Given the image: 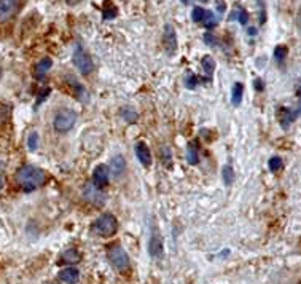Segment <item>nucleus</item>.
Segmentation results:
<instances>
[{
	"label": "nucleus",
	"instance_id": "f257e3e1",
	"mask_svg": "<svg viewBox=\"0 0 301 284\" xmlns=\"http://www.w3.org/2000/svg\"><path fill=\"white\" fill-rule=\"evenodd\" d=\"M16 179H18L19 185L23 187L26 192H32L45 184L46 174L40 168H37V166L26 164L18 171Z\"/></svg>",
	"mask_w": 301,
	"mask_h": 284
},
{
	"label": "nucleus",
	"instance_id": "f03ea898",
	"mask_svg": "<svg viewBox=\"0 0 301 284\" xmlns=\"http://www.w3.org/2000/svg\"><path fill=\"white\" fill-rule=\"evenodd\" d=\"M118 230V220L113 214L106 212L102 216L97 217L93 225H91V232L97 237H102V238H109L112 235H115Z\"/></svg>",
	"mask_w": 301,
	"mask_h": 284
},
{
	"label": "nucleus",
	"instance_id": "7ed1b4c3",
	"mask_svg": "<svg viewBox=\"0 0 301 284\" xmlns=\"http://www.w3.org/2000/svg\"><path fill=\"white\" fill-rule=\"evenodd\" d=\"M76 123V114L71 109H61L59 112H56L53 126L58 133H67L71 131Z\"/></svg>",
	"mask_w": 301,
	"mask_h": 284
},
{
	"label": "nucleus",
	"instance_id": "20e7f679",
	"mask_svg": "<svg viewBox=\"0 0 301 284\" xmlns=\"http://www.w3.org/2000/svg\"><path fill=\"white\" fill-rule=\"evenodd\" d=\"M72 61L75 67L78 69V71L83 74V75H89L91 72L94 71V62L91 59V56H88V53L83 50V46L80 43H76L75 48H74V54H72Z\"/></svg>",
	"mask_w": 301,
	"mask_h": 284
},
{
	"label": "nucleus",
	"instance_id": "39448f33",
	"mask_svg": "<svg viewBox=\"0 0 301 284\" xmlns=\"http://www.w3.org/2000/svg\"><path fill=\"white\" fill-rule=\"evenodd\" d=\"M109 259L112 262V265H113L118 272H126V270H129V257L126 251L121 247L120 243H115L109 246Z\"/></svg>",
	"mask_w": 301,
	"mask_h": 284
},
{
	"label": "nucleus",
	"instance_id": "423d86ee",
	"mask_svg": "<svg viewBox=\"0 0 301 284\" xmlns=\"http://www.w3.org/2000/svg\"><path fill=\"white\" fill-rule=\"evenodd\" d=\"M163 45L166 53L172 56L177 50V34L176 29H174L172 24H166L164 26V32H163Z\"/></svg>",
	"mask_w": 301,
	"mask_h": 284
},
{
	"label": "nucleus",
	"instance_id": "0eeeda50",
	"mask_svg": "<svg viewBox=\"0 0 301 284\" xmlns=\"http://www.w3.org/2000/svg\"><path fill=\"white\" fill-rule=\"evenodd\" d=\"M110 177V169L107 164H97L93 171V185L97 189H102L109 184Z\"/></svg>",
	"mask_w": 301,
	"mask_h": 284
},
{
	"label": "nucleus",
	"instance_id": "6e6552de",
	"mask_svg": "<svg viewBox=\"0 0 301 284\" xmlns=\"http://www.w3.org/2000/svg\"><path fill=\"white\" fill-rule=\"evenodd\" d=\"M19 0H0V23H6L18 11Z\"/></svg>",
	"mask_w": 301,
	"mask_h": 284
},
{
	"label": "nucleus",
	"instance_id": "1a4fd4ad",
	"mask_svg": "<svg viewBox=\"0 0 301 284\" xmlns=\"http://www.w3.org/2000/svg\"><path fill=\"white\" fill-rule=\"evenodd\" d=\"M149 254L153 259H158L161 254H163V240H161L159 233L156 230V227L153 228L151 237L149 240Z\"/></svg>",
	"mask_w": 301,
	"mask_h": 284
},
{
	"label": "nucleus",
	"instance_id": "9d476101",
	"mask_svg": "<svg viewBox=\"0 0 301 284\" xmlns=\"http://www.w3.org/2000/svg\"><path fill=\"white\" fill-rule=\"evenodd\" d=\"M136 155L139 158V162H141L145 168H149L151 164V154H150V149L147 144H144V142L136 144Z\"/></svg>",
	"mask_w": 301,
	"mask_h": 284
},
{
	"label": "nucleus",
	"instance_id": "9b49d317",
	"mask_svg": "<svg viewBox=\"0 0 301 284\" xmlns=\"http://www.w3.org/2000/svg\"><path fill=\"white\" fill-rule=\"evenodd\" d=\"M85 198L88 200V202H93L94 204H104V202H106V195L97 189V187L94 185H88L85 189Z\"/></svg>",
	"mask_w": 301,
	"mask_h": 284
},
{
	"label": "nucleus",
	"instance_id": "f8f14e48",
	"mask_svg": "<svg viewBox=\"0 0 301 284\" xmlns=\"http://www.w3.org/2000/svg\"><path fill=\"white\" fill-rule=\"evenodd\" d=\"M59 280L66 284H76L80 280V272L74 267H69V268H64L59 272Z\"/></svg>",
	"mask_w": 301,
	"mask_h": 284
},
{
	"label": "nucleus",
	"instance_id": "ddd939ff",
	"mask_svg": "<svg viewBox=\"0 0 301 284\" xmlns=\"http://www.w3.org/2000/svg\"><path fill=\"white\" fill-rule=\"evenodd\" d=\"M126 168V162H124V158L121 155H116L112 158V162H110V171H112V174H113L115 177H120L123 174V171Z\"/></svg>",
	"mask_w": 301,
	"mask_h": 284
},
{
	"label": "nucleus",
	"instance_id": "4468645a",
	"mask_svg": "<svg viewBox=\"0 0 301 284\" xmlns=\"http://www.w3.org/2000/svg\"><path fill=\"white\" fill-rule=\"evenodd\" d=\"M242 94H244V85L242 83H234L233 85V93H231V104L237 107L242 102Z\"/></svg>",
	"mask_w": 301,
	"mask_h": 284
},
{
	"label": "nucleus",
	"instance_id": "2eb2a0df",
	"mask_svg": "<svg viewBox=\"0 0 301 284\" xmlns=\"http://www.w3.org/2000/svg\"><path fill=\"white\" fill-rule=\"evenodd\" d=\"M187 162L190 164H198L199 162V154H198V147H196L194 142H190L187 145Z\"/></svg>",
	"mask_w": 301,
	"mask_h": 284
},
{
	"label": "nucleus",
	"instance_id": "dca6fc26",
	"mask_svg": "<svg viewBox=\"0 0 301 284\" xmlns=\"http://www.w3.org/2000/svg\"><path fill=\"white\" fill-rule=\"evenodd\" d=\"M53 66V59L51 58H43L38 61V64L36 66V74L38 75V77H43V75L50 71Z\"/></svg>",
	"mask_w": 301,
	"mask_h": 284
},
{
	"label": "nucleus",
	"instance_id": "f3484780",
	"mask_svg": "<svg viewBox=\"0 0 301 284\" xmlns=\"http://www.w3.org/2000/svg\"><path fill=\"white\" fill-rule=\"evenodd\" d=\"M80 260H81L80 254H78V251H75V249H69V251H66L61 257V262H67V264H78Z\"/></svg>",
	"mask_w": 301,
	"mask_h": 284
},
{
	"label": "nucleus",
	"instance_id": "a211bd4d",
	"mask_svg": "<svg viewBox=\"0 0 301 284\" xmlns=\"http://www.w3.org/2000/svg\"><path fill=\"white\" fill-rule=\"evenodd\" d=\"M234 169H233V166L231 164H226V166H223V169H222V179H223V182H225V185H231L234 182Z\"/></svg>",
	"mask_w": 301,
	"mask_h": 284
},
{
	"label": "nucleus",
	"instance_id": "6ab92c4d",
	"mask_svg": "<svg viewBox=\"0 0 301 284\" xmlns=\"http://www.w3.org/2000/svg\"><path fill=\"white\" fill-rule=\"evenodd\" d=\"M201 66H202V69H204V72L207 74V79L211 77V75L214 74V71H215V61H214V58L212 56H204L201 59Z\"/></svg>",
	"mask_w": 301,
	"mask_h": 284
},
{
	"label": "nucleus",
	"instance_id": "aec40b11",
	"mask_svg": "<svg viewBox=\"0 0 301 284\" xmlns=\"http://www.w3.org/2000/svg\"><path fill=\"white\" fill-rule=\"evenodd\" d=\"M281 112L284 114L281 117V124H282V128L287 129L290 126V123L295 120V117H297V112L295 114H292V110L290 109H281Z\"/></svg>",
	"mask_w": 301,
	"mask_h": 284
},
{
	"label": "nucleus",
	"instance_id": "412c9836",
	"mask_svg": "<svg viewBox=\"0 0 301 284\" xmlns=\"http://www.w3.org/2000/svg\"><path fill=\"white\" fill-rule=\"evenodd\" d=\"M121 117L128 122V123H134L137 120V112L132 107H124L121 110Z\"/></svg>",
	"mask_w": 301,
	"mask_h": 284
},
{
	"label": "nucleus",
	"instance_id": "4be33fe9",
	"mask_svg": "<svg viewBox=\"0 0 301 284\" xmlns=\"http://www.w3.org/2000/svg\"><path fill=\"white\" fill-rule=\"evenodd\" d=\"M202 23H204V26L207 27V29H212V27L217 26V23H219V21H217L215 15H214L211 10H206V15H204V19H202Z\"/></svg>",
	"mask_w": 301,
	"mask_h": 284
},
{
	"label": "nucleus",
	"instance_id": "5701e85b",
	"mask_svg": "<svg viewBox=\"0 0 301 284\" xmlns=\"http://www.w3.org/2000/svg\"><path fill=\"white\" fill-rule=\"evenodd\" d=\"M37 147H38V133L32 131V133L27 136V149L34 152V150H37Z\"/></svg>",
	"mask_w": 301,
	"mask_h": 284
},
{
	"label": "nucleus",
	"instance_id": "b1692460",
	"mask_svg": "<svg viewBox=\"0 0 301 284\" xmlns=\"http://www.w3.org/2000/svg\"><path fill=\"white\" fill-rule=\"evenodd\" d=\"M287 54H289V50H287V46L279 45V46L274 48V59H276L277 62H282V61L285 59Z\"/></svg>",
	"mask_w": 301,
	"mask_h": 284
},
{
	"label": "nucleus",
	"instance_id": "393cba45",
	"mask_svg": "<svg viewBox=\"0 0 301 284\" xmlns=\"http://www.w3.org/2000/svg\"><path fill=\"white\" fill-rule=\"evenodd\" d=\"M204 15H206V10L202 8V6H196L191 11V18L194 23H202V19H204Z\"/></svg>",
	"mask_w": 301,
	"mask_h": 284
},
{
	"label": "nucleus",
	"instance_id": "a878e982",
	"mask_svg": "<svg viewBox=\"0 0 301 284\" xmlns=\"http://www.w3.org/2000/svg\"><path fill=\"white\" fill-rule=\"evenodd\" d=\"M268 168H269V171H279L282 168V160L279 157H272V158H269V162H268Z\"/></svg>",
	"mask_w": 301,
	"mask_h": 284
},
{
	"label": "nucleus",
	"instance_id": "bb28decb",
	"mask_svg": "<svg viewBox=\"0 0 301 284\" xmlns=\"http://www.w3.org/2000/svg\"><path fill=\"white\" fill-rule=\"evenodd\" d=\"M196 85H198V77H196L194 74L188 72V75L185 77V86H187L188 89H194Z\"/></svg>",
	"mask_w": 301,
	"mask_h": 284
},
{
	"label": "nucleus",
	"instance_id": "cd10ccee",
	"mask_svg": "<svg viewBox=\"0 0 301 284\" xmlns=\"http://www.w3.org/2000/svg\"><path fill=\"white\" fill-rule=\"evenodd\" d=\"M116 13H118L116 8L110 3V10H109V8L104 10V18H106V19H113V18L116 16Z\"/></svg>",
	"mask_w": 301,
	"mask_h": 284
},
{
	"label": "nucleus",
	"instance_id": "c85d7f7f",
	"mask_svg": "<svg viewBox=\"0 0 301 284\" xmlns=\"http://www.w3.org/2000/svg\"><path fill=\"white\" fill-rule=\"evenodd\" d=\"M247 21H249V15H247V11L244 10V8H239V23L244 26V24H247Z\"/></svg>",
	"mask_w": 301,
	"mask_h": 284
},
{
	"label": "nucleus",
	"instance_id": "c756f323",
	"mask_svg": "<svg viewBox=\"0 0 301 284\" xmlns=\"http://www.w3.org/2000/svg\"><path fill=\"white\" fill-rule=\"evenodd\" d=\"M254 86H255L257 91H263V89H264V83L262 81V79H257L254 81Z\"/></svg>",
	"mask_w": 301,
	"mask_h": 284
},
{
	"label": "nucleus",
	"instance_id": "7c9ffc66",
	"mask_svg": "<svg viewBox=\"0 0 301 284\" xmlns=\"http://www.w3.org/2000/svg\"><path fill=\"white\" fill-rule=\"evenodd\" d=\"M204 40L207 41V45H214V41H215V37H214V36H211V34H206Z\"/></svg>",
	"mask_w": 301,
	"mask_h": 284
},
{
	"label": "nucleus",
	"instance_id": "2f4dec72",
	"mask_svg": "<svg viewBox=\"0 0 301 284\" xmlns=\"http://www.w3.org/2000/svg\"><path fill=\"white\" fill-rule=\"evenodd\" d=\"M255 34H257V29H255V27H250V29H249V36H255Z\"/></svg>",
	"mask_w": 301,
	"mask_h": 284
},
{
	"label": "nucleus",
	"instance_id": "473e14b6",
	"mask_svg": "<svg viewBox=\"0 0 301 284\" xmlns=\"http://www.w3.org/2000/svg\"><path fill=\"white\" fill-rule=\"evenodd\" d=\"M219 10H220V11L225 10V6H223V3H220V5H219Z\"/></svg>",
	"mask_w": 301,
	"mask_h": 284
},
{
	"label": "nucleus",
	"instance_id": "72a5a7b5",
	"mask_svg": "<svg viewBox=\"0 0 301 284\" xmlns=\"http://www.w3.org/2000/svg\"><path fill=\"white\" fill-rule=\"evenodd\" d=\"M2 182H3V179H2V177H0V187H2V185H3Z\"/></svg>",
	"mask_w": 301,
	"mask_h": 284
},
{
	"label": "nucleus",
	"instance_id": "f704fd0d",
	"mask_svg": "<svg viewBox=\"0 0 301 284\" xmlns=\"http://www.w3.org/2000/svg\"><path fill=\"white\" fill-rule=\"evenodd\" d=\"M48 284H51V283H48Z\"/></svg>",
	"mask_w": 301,
	"mask_h": 284
},
{
	"label": "nucleus",
	"instance_id": "c9c22d12",
	"mask_svg": "<svg viewBox=\"0 0 301 284\" xmlns=\"http://www.w3.org/2000/svg\"><path fill=\"white\" fill-rule=\"evenodd\" d=\"M0 72H2V71H0Z\"/></svg>",
	"mask_w": 301,
	"mask_h": 284
}]
</instances>
